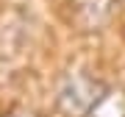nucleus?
Returning a JSON list of instances; mask_svg holds the SVG:
<instances>
[{"label":"nucleus","instance_id":"obj_1","mask_svg":"<svg viewBox=\"0 0 125 117\" xmlns=\"http://www.w3.org/2000/svg\"><path fill=\"white\" fill-rule=\"evenodd\" d=\"M106 89L108 86L100 84L97 78L86 75V72H72V75H67V81L58 89L56 106L64 117H89V112L103 98Z\"/></svg>","mask_w":125,"mask_h":117},{"label":"nucleus","instance_id":"obj_4","mask_svg":"<svg viewBox=\"0 0 125 117\" xmlns=\"http://www.w3.org/2000/svg\"><path fill=\"white\" fill-rule=\"evenodd\" d=\"M17 117H33V114H17Z\"/></svg>","mask_w":125,"mask_h":117},{"label":"nucleus","instance_id":"obj_2","mask_svg":"<svg viewBox=\"0 0 125 117\" xmlns=\"http://www.w3.org/2000/svg\"><path fill=\"white\" fill-rule=\"evenodd\" d=\"M111 14V0H75V17L83 23V31L100 28Z\"/></svg>","mask_w":125,"mask_h":117},{"label":"nucleus","instance_id":"obj_3","mask_svg":"<svg viewBox=\"0 0 125 117\" xmlns=\"http://www.w3.org/2000/svg\"><path fill=\"white\" fill-rule=\"evenodd\" d=\"M89 117H125V89H106Z\"/></svg>","mask_w":125,"mask_h":117}]
</instances>
